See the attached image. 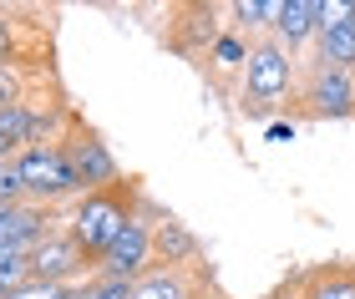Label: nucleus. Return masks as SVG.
Here are the masks:
<instances>
[{"instance_id":"1","label":"nucleus","mask_w":355,"mask_h":299,"mask_svg":"<svg viewBox=\"0 0 355 299\" xmlns=\"http://www.w3.org/2000/svg\"><path fill=\"white\" fill-rule=\"evenodd\" d=\"M295 82H300V61L274 36L254 41L249 61H244V76H239V112L244 117L279 112V107H289V97H295Z\"/></svg>"},{"instance_id":"2","label":"nucleus","mask_w":355,"mask_h":299,"mask_svg":"<svg viewBox=\"0 0 355 299\" xmlns=\"http://www.w3.org/2000/svg\"><path fill=\"white\" fill-rule=\"evenodd\" d=\"M132 198H137L132 183H112V188H96V193H82V198H76V208H71V218H67V233L82 244V254H87L92 264H102V254L117 244V233L137 218Z\"/></svg>"},{"instance_id":"3","label":"nucleus","mask_w":355,"mask_h":299,"mask_svg":"<svg viewBox=\"0 0 355 299\" xmlns=\"http://www.w3.org/2000/svg\"><path fill=\"white\" fill-rule=\"evenodd\" d=\"M10 172H15V183H21L26 203H46V208H51L56 198L82 193V183H76V172L67 163V152H61V143H31V147H21L10 157Z\"/></svg>"},{"instance_id":"4","label":"nucleus","mask_w":355,"mask_h":299,"mask_svg":"<svg viewBox=\"0 0 355 299\" xmlns=\"http://www.w3.org/2000/svg\"><path fill=\"white\" fill-rule=\"evenodd\" d=\"M289 107L300 117H355V71H335V66L304 61Z\"/></svg>"},{"instance_id":"5","label":"nucleus","mask_w":355,"mask_h":299,"mask_svg":"<svg viewBox=\"0 0 355 299\" xmlns=\"http://www.w3.org/2000/svg\"><path fill=\"white\" fill-rule=\"evenodd\" d=\"M310 61L355 71V0H320V36L310 46Z\"/></svg>"},{"instance_id":"6","label":"nucleus","mask_w":355,"mask_h":299,"mask_svg":"<svg viewBox=\"0 0 355 299\" xmlns=\"http://www.w3.org/2000/svg\"><path fill=\"white\" fill-rule=\"evenodd\" d=\"M148 269H157V248H153V224L137 213L132 224L117 233V244L102 254L96 274H102V279H117V284H137Z\"/></svg>"},{"instance_id":"7","label":"nucleus","mask_w":355,"mask_h":299,"mask_svg":"<svg viewBox=\"0 0 355 299\" xmlns=\"http://www.w3.org/2000/svg\"><path fill=\"white\" fill-rule=\"evenodd\" d=\"M92 269L96 264L82 254V244H76L67 228H51L31 248V274H36V284H76V279L92 274Z\"/></svg>"},{"instance_id":"8","label":"nucleus","mask_w":355,"mask_h":299,"mask_svg":"<svg viewBox=\"0 0 355 299\" xmlns=\"http://www.w3.org/2000/svg\"><path fill=\"white\" fill-rule=\"evenodd\" d=\"M61 152H67V163H71V172H76V183H82V193H96V188L122 183L117 163H112V152H107V143H102L96 132H76L71 143H61Z\"/></svg>"},{"instance_id":"9","label":"nucleus","mask_w":355,"mask_h":299,"mask_svg":"<svg viewBox=\"0 0 355 299\" xmlns=\"http://www.w3.org/2000/svg\"><path fill=\"white\" fill-rule=\"evenodd\" d=\"M315 36H320V0H284L274 41H279L289 56H300V51L315 46Z\"/></svg>"},{"instance_id":"10","label":"nucleus","mask_w":355,"mask_h":299,"mask_svg":"<svg viewBox=\"0 0 355 299\" xmlns=\"http://www.w3.org/2000/svg\"><path fill=\"white\" fill-rule=\"evenodd\" d=\"M127 299H198V279L188 274V264H157L132 284Z\"/></svg>"},{"instance_id":"11","label":"nucleus","mask_w":355,"mask_h":299,"mask_svg":"<svg viewBox=\"0 0 355 299\" xmlns=\"http://www.w3.org/2000/svg\"><path fill=\"white\" fill-rule=\"evenodd\" d=\"M249 46H254V41H244V36H239V30L229 26V30H223V36H218V41H214V46H208V51H203V61H208V71H214V82H218L223 91L234 87V76H244Z\"/></svg>"},{"instance_id":"12","label":"nucleus","mask_w":355,"mask_h":299,"mask_svg":"<svg viewBox=\"0 0 355 299\" xmlns=\"http://www.w3.org/2000/svg\"><path fill=\"white\" fill-rule=\"evenodd\" d=\"M300 299H355V264H320L300 279Z\"/></svg>"},{"instance_id":"13","label":"nucleus","mask_w":355,"mask_h":299,"mask_svg":"<svg viewBox=\"0 0 355 299\" xmlns=\"http://www.w3.org/2000/svg\"><path fill=\"white\" fill-rule=\"evenodd\" d=\"M153 248H157V264H193L198 259V239L178 218H157L153 224Z\"/></svg>"},{"instance_id":"14","label":"nucleus","mask_w":355,"mask_h":299,"mask_svg":"<svg viewBox=\"0 0 355 299\" xmlns=\"http://www.w3.org/2000/svg\"><path fill=\"white\" fill-rule=\"evenodd\" d=\"M132 294V284H117V279H87V284H76V294L71 299H127Z\"/></svg>"},{"instance_id":"15","label":"nucleus","mask_w":355,"mask_h":299,"mask_svg":"<svg viewBox=\"0 0 355 299\" xmlns=\"http://www.w3.org/2000/svg\"><path fill=\"white\" fill-rule=\"evenodd\" d=\"M0 203H21V183H15L10 163H0Z\"/></svg>"}]
</instances>
